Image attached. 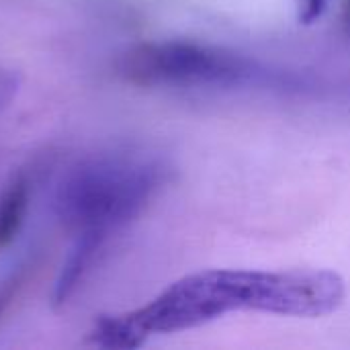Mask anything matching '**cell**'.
<instances>
[{"instance_id":"cell-1","label":"cell","mask_w":350,"mask_h":350,"mask_svg":"<svg viewBox=\"0 0 350 350\" xmlns=\"http://www.w3.org/2000/svg\"><path fill=\"white\" fill-rule=\"evenodd\" d=\"M347 299V281L328 269H209L180 277L146 306L100 316L88 340L100 349H139L152 336L207 326L228 314L326 318Z\"/></svg>"},{"instance_id":"cell-2","label":"cell","mask_w":350,"mask_h":350,"mask_svg":"<svg viewBox=\"0 0 350 350\" xmlns=\"http://www.w3.org/2000/svg\"><path fill=\"white\" fill-rule=\"evenodd\" d=\"M166 180L160 162L135 154H103L76 164L59 183L55 213L78 234L111 238L137 219Z\"/></svg>"},{"instance_id":"cell-3","label":"cell","mask_w":350,"mask_h":350,"mask_svg":"<svg viewBox=\"0 0 350 350\" xmlns=\"http://www.w3.org/2000/svg\"><path fill=\"white\" fill-rule=\"evenodd\" d=\"M117 74L142 88L232 86L252 74V66L236 51L189 41H146L125 49L117 59Z\"/></svg>"},{"instance_id":"cell-4","label":"cell","mask_w":350,"mask_h":350,"mask_svg":"<svg viewBox=\"0 0 350 350\" xmlns=\"http://www.w3.org/2000/svg\"><path fill=\"white\" fill-rule=\"evenodd\" d=\"M107 242H109V238L94 236V234H78L76 236V244L70 250V254L62 267V273L55 281L53 301L57 306H64L76 293L78 285L86 279V275L94 267V262Z\"/></svg>"},{"instance_id":"cell-5","label":"cell","mask_w":350,"mask_h":350,"mask_svg":"<svg viewBox=\"0 0 350 350\" xmlns=\"http://www.w3.org/2000/svg\"><path fill=\"white\" fill-rule=\"evenodd\" d=\"M31 199V183L25 172L12 176L0 191V252L18 236Z\"/></svg>"},{"instance_id":"cell-6","label":"cell","mask_w":350,"mask_h":350,"mask_svg":"<svg viewBox=\"0 0 350 350\" xmlns=\"http://www.w3.org/2000/svg\"><path fill=\"white\" fill-rule=\"evenodd\" d=\"M25 277H27V267L21 265L16 271H12V273L0 283V318H2V314H4V310L8 308V304L14 299V295L18 293V289L23 287Z\"/></svg>"},{"instance_id":"cell-7","label":"cell","mask_w":350,"mask_h":350,"mask_svg":"<svg viewBox=\"0 0 350 350\" xmlns=\"http://www.w3.org/2000/svg\"><path fill=\"white\" fill-rule=\"evenodd\" d=\"M297 10V21L301 25H314L326 12L330 0H293Z\"/></svg>"},{"instance_id":"cell-8","label":"cell","mask_w":350,"mask_h":350,"mask_svg":"<svg viewBox=\"0 0 350 350\" xmlns=\"http://www.w3.org/2000/svg\"><path fill=\"white\" fill-rule=\"evenodd\" d=\"M16 86H18L16 76L10 70H0V109H4L12 100Z\"/></svg>"},{"instance_id":"cell-9","label":"cell","mask_w":350,"mask_h":350,"mask_svg":"<svg viewBox=\"0 0 350 350\" xmlns=\"http://www.w3.org/2000/svg\"><path fill=\"white\" fill-rule=\"evenodd\" d=\"M340 25H342V31L350 37V0L342 2V12H340Z\"/></svg>"}]
</instances>
